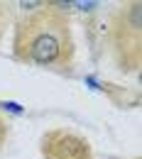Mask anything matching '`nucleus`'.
<instances>
[{"instance_id": "obj_2", "label": "nucleus", "mask_w": 142, "mask_h": 159, "mask_svg": "<svg viewBox=\"0 0 142 159\" xmlns=\"http://www.w3.org/2000/svg\"><path fill=\"white\" fill-rule=\"evenodd\" d=\"M2 108H5V110H12V113H22V108L17 103H2Z\"/></svg>"}, {"instance_id": "obj_1", "label": "nucleus", "mask_w": 142, "mask_h": 159, "mask_svg": "<svg viewBox=\"0 0 142 159\" xmlns=\"http://www.w3.org/2000/svg\"><path fill=\"white\" fill-rule=\"evenodd\" d=\"M59 49H61V44L52 32H39L30 42V57L37 64H52L59 57Z\"/></svg>"}]
</instances>
